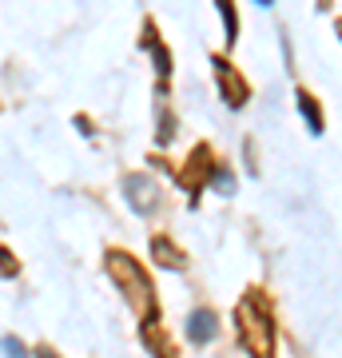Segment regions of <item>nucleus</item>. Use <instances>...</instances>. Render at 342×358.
Masks as SVG:
<instances>
[{
    "label": "nucleus",
    "instance_id": "obj_1",
    "mask_svg": "<svg viewBox=\"0 0 342 358\" xmlns=\"http://www.w3.org/2000/svg\"><path fill=\"white\" fill-rule=\"evenodd\" d=\"M235 319H239V334L243 346L251 350L255 358H271L275 355V319H271V307L259 291L247 294L239 307H235Z\"/></svg>",
    "mask_w": 342,
    "mask_h": 358
},
{
    "label": "nucleus",
    "instance_id": "obj_2",
    "mask_svg": "<svg viewBox=\"0 0 342 358\" xmlns=\"http://www.w3.org/2000/svg\"><path fill=\"white\" fill-rule=\"evenodd\" d=\"M108 271H112V279L124 287L131 307L152 310V282H148V275H143V267L136 263V259L124 255V251H112V255H108Z\"/></svg>",
    "mask_w": 342,
    "mask_h": 358
},
{
    "label": "nucleus",
    "instance_id": "obj_3",
    "mask_svg": "<svg viewBox=\"0 0 342 358\" xmlns=\"http://www.w3.org/2000/svg\"><path fill=\"white\" fill-rule=\"evenodd\" d=\"M124 192H127V203L136 207L140 215H148V211L159 207V192H155V183L148 176H127L124 179Z\"/></svg>",
    "mask_w": 342,
    "mask_h": 358
},
{
    "label": "nucleus",
    "instance_id": "obj_4",
    "mask_svg": "<svg viewBox=\"0 0 342 358\" xmlns=\"http://www.w3.org/2000/svg\"><path fill=\"white\" fill-rule=\"evenodd\" d=\"M215 80H219V92H223V100H227L231 108L247 103V80H243L227 60H215Z\"/></svg>",
    "mask_w": 342,
    "mask_h": 358
},
{
    "label": "nucleus",
    "instance_id": "obj_5",
    "mask_svg": "<svg viewBox=\"0 0 342 358\" xmlns=\"http://www.w3.org/2000/svg\"><path fill=\"white\" fill-rule=\"evenodd\" d=\"M187 338L191 343H207V338H215V315H211V310H191Z\"/></svg>",
    "mask_w": 342,
    "mask_h": 358
},
{
    "label": "nucleus",
    "instance_id": "obj_6",
    "mask_svg": "<svg viewBox=\"0 0 342 358\" xmlns=\"http://www.w3.org/2000/svg\"><path fill=\"white\" fill-rule=\"evenodd\" d=\"M152 251H155V259H159L164 267H179V263H183V255H179L176 247L167 243L164 235H159V239H155V243H152Z\"/></svg>",
    "mask_w": 342,
    "mask_h": 358
},
{
    "label": "nucleus",
    "instance_id": "obj_7",
    "mask_svg": "<svg viewBox=\"0 0 342 358\" xmlns=\"http://www.w3.org/2000/svg\"><path fill=\"white\" fill-rule=\"evenodd\" d=\"M299 100H303V115H311V128L315 131H322V115H318V103H315V96H299Z\"/></svg>",
    "mask_w": 342,
    "mask_h": 358
},
{
    "label": "nucleus",
    "instance_id": "obj_8",
    "mask_svg": "<svg viewBox=\"0 0 342 358\" xmlns=\"http://www.w3.org/2000/svg\"><path fill=\"white\" fill-rule=\"evenodd\" d=\"M0 346L8 350V358H28V355H24V343H16V338H4Z\"/></svg>",
    "mask_w": 342,
    "mask_h": 358
},
{
    "label": "nucleus",
    "instance_id": "obj_9",
    "mask_svg": "<svg viewBox=\"0 0 342 358\" xmlns=\"http://www.w3.org/2000/svg\"><path fill=\"white\" fill-rule=\"evenodd\" d=\"M223 8V20H227V40H235V8L231 4H219Z\"/></svg>",
    "mask_w": 342,
    "mask_h": 358
},
{
    "label": "nucleus",
    "instance_id": "obj_10",
    "mask_svg": "<svg viewBox=\"0 0 342 358\" xmlns=\"http://www.w3.org/2000/svg\"><path fill=\"white\" fill-rule=\"evenodd\" d=\"M0 275H16V263H13V255L0 247Z\"/></svg>",
    "mask_w": 342,
    "mask_h": 358
},
{
    "label": "nucleus",
    "instance_id": "obj_11",
    "mask_svg": "<svg viewBox=\"0 0 342 358\" xmlns=\"http://www.w3.org/2000/svg\"><path fill=\"white\" fill-rule=\"evenodd\" d=\"M40 358H56V355H52V350H40Z\"/></svg>",
    "mask_w": 342,
    "mask_h": 358
}]
</instances>
